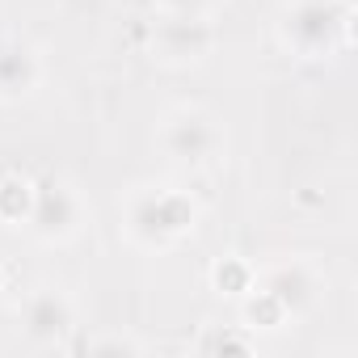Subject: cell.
Listing matches in <instances>:
<instances>
[{
  "label": "cell",
  "mask_w": 358,
  "mask_h": 358,
  "mask_svg": "<svg viewBox=\"0 0 358 358\" xmlns=\"http://www.w3.org/2000/svg\"><path fill=\"white\" fill-rule=\"evenodd\" d=\"M203 207L182 186H135L122 199V236L143 253H164L199 232Z\"/></svg>",
  "instance_id": "obj_1"
},
{
  "label": "cell",
  "mask_w": 358,
  "mask_h": 358,
  "mask_svg": "<svg viewBox=\"0 0 358 358\" xmlns=\"http://www.w3.org/2000/svg\"><path fill=\"white\" fill-rule=\"evenodd\" d=\"M278 43L295 59H337L354 47V0H291L278 17Z\"/></svg>",
  "instance_id": "obj_2"
},
{
  "label": "cell",
  "mask_w": 358,
  "mask_h": 358,
  "mask_svg": "<svg viewBox=\"0 0 358 358\" xmlns=\"http://www.w3.org/2000/svg\"><path fill=\"white\" fill-rule=\"evenodd\" d=\"M156 148L177 169H215L228 156V127L203 106H173L156 122Z\"/></svg>",
  "instance_id": "obj_3"
},
{
  "label": "cell",
  "mask_w": 358,
  "mask_h": 358,
  "mask_svg": "<svg viewBox=\"0 0 358 358\" xmlns=\"http://www.w3.org/2000/svg\"><path fill=\"white\" fill-rule=\"evenodd\" d=\"M89 228V203L76 182L59 173H47L34 182V207L26 220V232L43 245H68Z\"/></svg>",
  "instance_id": "obj_4"
},
{
  "label": "cell",
  "mask_w": 358,
  "mask_h": 358,
  "mask_svg": "<svg viewBox=\"0 0 358 358\" xmlns=\"http://www.w3.org/2000/svg\"><path fill=\"white\" fill-rule=\"evenodd\" d=\"M220 47V26L203 13H156L148 51L164 68H199L215 55Z\"/></svg>",
  "instance_id": "obj_5"
},
{
  "label": "cell",
  "mask_w": 358,
  "mask_h": 358,
  "mask_svg": "<svg viewBox=\"0 0 358 358\" xmlns=\"http://www.w3.org/2000/svg\"><path fill=\"white\" fill-rule=\"evenodd\" d=\"M17 333L30 350H72L76 333V303L59 287H38L17 308Z\"/></svg>",
  "instance_id": "obj_6"
},
{
  "label": "cell",
  "mask_w": 358,
  "mask_h": 358,
  "mask_svg": "<svg viewBox=\"0 0 358 358\" xmlns=\"http://www.w3.org/2000/svg\"><path fill=\"white\" fill-rule=\"evenodd\" d=\"M253 287H262L266 295H274V299L287 308L291 320L308 316V312L324 299V274H320L316 262H308V257H291V262H274V266L257 270V282H253Z\"/></svg>",
  "instance_id": "obj_7"
},
{
  "label": "cell",
  "mask_w": 358,
  "mask_h": 358,
  "mask_svg": "<svg viewBox=\"0 0 358 358\" xmlns=\"http://www.w3.org/2000/svg\"><path fill=\"white\" fill-rule=\"evenodd\" d=\"M43 76H47V68H43L38 47H30L22 38H5V43H0V101H5V106L34 97Z\"/></svg>",
  "instance_id": "obj_8"
},
{
  "label": "cell",
  "mask_w": 358,
  "mask_h": 358,
  "mask_svg": "<svg viewBox=\"0 0 358 358\" xmlns=\"http://www.w3.org/2000/svg\"><path fill=\"white\" fill-rule=\"evenodd\" d=\"M34 207V177L9 169L0 173V228H26Z\"/></svg>",
  "instance_id": "obj_9"
},
{
  "label": "cell",
  "mask_w": 358,
  "mask_h": 358,
  "mask_svg": "<svg viewBox=\"0 0 358 358\" xmlns=\"http://www.w3.org/2000/svg\"><path fill=\"white\" fill-rule=\"evenodd\" d=\"M241 303V324L257 337V333H282L287 324H295L291 316H287V308L274 299V295H266L262 287H253L245 299H236Z\"/></svg>",
  "instance_id": "obj_10"
},
{
  "label": "cell",
  "mask_w": 358,
  "mask_h": 358,
  "mask_svg": "<svg viewBox=\"0 0 358 358\" xmlns=\"http://www.w3.org/2000/svg\"><path fill=\"white\" fill-rule=\"evenodd\" d=\"M211 291L215 295H224V299H245L249 291H253V282H257V270L245 262V257H220L215 266H211Z\"/></svg>",
  "instance_id": "obj_11"
},
{
  "label": "cell",
  "mask_w": 358,
  "mask_h": 358,
  "mask_svg": "<svg viewBox=\"0 0 358 358\" xmlns=\"http://www.w3.org/2000/svg\"><path fill=\"white\" fill-rule=\"evenodd\" d=\"M194 350L199 354H253L257 337L245 324H207L203 337L194 341Z\"/></svg>",
  "instance_id": "obj_12"
},
{
  "label": "cell",
  "mask_w": 358,
  "mask_h": 358,
  "mask_svg": "<svg viewBox=\"0 0 358 358\" xmlns=\"http://www.w3.org/2000/svg\"><path fill=\"white\" fill-rule=\"evenodd\" d=\"M76 350H85V354H143V341L122 337V333H101V337L80 341Z\"/></svg>",
  "instance_id": "obj_13"
},
{
  "label": "cell",
  "mask_w": 358,
  "mask_h": 358,
  "mask_svg": "<svg viewBox=\"0 0 358 358\" xmlns=\"http://www.w3.org/2000/svg\"><path fill=\"white\" fill-rule=\"evenodd\" d=\"M220 0H160V13H203L211 17Z\"/></svg>",
  "instance_id": "obj_14"
},
{
  "label": "cell",
  "mask_w": 358,
  "mask_h": 358,
  "mask_svg": "<svg viewBox=\"0 0 358 358\" xmlns=\"http://www.w3.org/2000/svg\"><path fill=\"white\" fill-rule=\"evenodd\" d=\"M0 291H5V270H0Z\"/></svg>",
  "instance_id": "obj_15"
}]
</instances>
